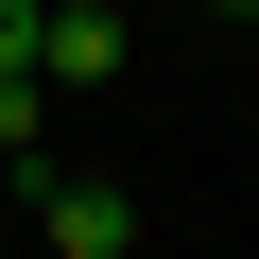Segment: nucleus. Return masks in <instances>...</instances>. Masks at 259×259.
Returning <instances> with one entry per match:
<instances>
[{"label":"nucleus","instance_id":"f257e3e1","mask_svg":"<svg viewBox=\"0 0 259 259\" xmlns=\"http://www.w3.org/2000/svg\"><path fill=\"white\" fill-rule=\"evenodd\" d=\"M0 190H35L52 259H139V190H104V173H69V156H18Z\"/></svg>","mask_w":259,"mask_h":259},{"label":"nucleus","instance_id":"f03ea898","mask_svg":"<svg viewBox=\"0 0 259 259\" xmlns=\"http://www.w3.org/2000/svg\"><path fill=\"white\" fill-rule=\"evenodd\" d=\"M104 69H139V35L104 0H35V87H104Z\"/></svg>","mask_w":259,"mask_h":259},{"label":"nucleus","instance_id":"7ed1b4c3","mask_svg":"<svg viewBox=\"0 0 259 259\" xmlns=\"http://www.w3.org/2000/svg\"><path fill=\"white\" fill-rule=\"evenodd\" d=\"M35 104H52L35 69H0V173H18V156H52V139H35Z\"/></svg>","mask_w":259,"mask_h":259},{"label":"nucleus","instance_id":"20e7f679","mask_svg":"<svg viewBox=\"0 0 259 259\" xmlns=\"http://www.w3.org/2000/svg\"><path fill=\"white\" fill-rule=\"evenodd\" d=\"M0 69H35V0H0Z\"/></svg>","mask_w":259,"mask_h":259},{"label":"nucleus","instance_id":"39448f33","mask_svg":"<svg viewBox=\"0 0 259 259\" xmlns=\"http://www.w3.org/2000/svg\"><path fill=\"white\" fill-rule=\"evenodd\" d=\"M225 18H259V0H225Z\"/></svg>","mask_w":259,"mask_h":259}]
</instances>
